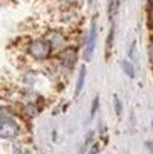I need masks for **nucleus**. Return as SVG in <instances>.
Instances as JSON below:
<instances>
[{
	"mask_svg": "<svg viewBox=\"0 0 153 154\" xmlns=\"http://www.w3.org/2000/svg\"><path fill=\"white\" fill-rule=\"evenodd\" d=\"M123 69L128 72V75H131V77L135 75V72L131 70V66H130V62H128V60H126V62H123Z\"/></svg>",
	"mask_w": 153,
	"mask_h": 154,
	"instance_id": "f03ea898",
	"label": "nucleus"
},
{
	"mask_svg": "<svg viewBox=\"0 0 153 154\" xmlns=\"http://www.w3.org/2000/svg\"><path fill=\"white\" fill-rule=\"evenodd\" d=\"M94 40H96V25H93L89 34H88V38H86V59L91 57L93 47H94Z\"/></svg>",
	"mask_w": 153,
	"mask_h": 154,
	"instance_id": "f257e3e1",
	"label": "nucleus"
}]
</instances>
